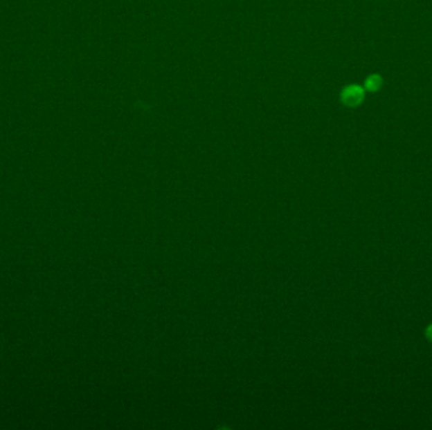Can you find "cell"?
Listing matches in <instances>:
<instances>
[{"label":"cell","instance_id":"1","mask_svg":"<svg viewBox=\"0 0 432 430\" xmlns=\"http://www.w3.org/2000/svg\"><path fill=\"white\" fill-rule=\"evenodd\" d=\"M364 88L358 85H349L346 86L341 93V101L345 104L346 106H358L364 100Z\"/></svg>","mask_w":432,"mask_h":430},{"label":"cell","instance_id":"2","mask_svg":"<svg viewBox=\"0 0 432 430\" xmlns=\"http://www.w3.org/2000/svg\"><path fill=\"white\" fill-rule=\"evenodd\" d=\"M383 85V79L381 75H370L367 80H366V88L369 90L370 93H377L381 90V87Z\"/></svg>","mask_w":432,"mask_h":430},{"label":"cell","instance_id":"3","mask_svg":"<svg viewBox=\"0 0 432 430\" xmlns=\"http://www.w3.org/2000/svg\"><path fill=\"white\" fill-rule=\"evenodd\" d=\"M425 336L427 338V341L432 344V323L430 326H427V328L425 330Z\"/></svg>","mask_w":432,"mask_h":430}]
</instances>
